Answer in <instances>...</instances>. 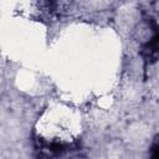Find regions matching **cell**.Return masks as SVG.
Masks as SVG:
<instances>
[{"instance_id":"obj_3","label":"cell","mask_w":159,"mask_h":159,"mask_svg":"<svg viewBox=\"0 0 159 159\" xmlns=\"http://www.w3.org/2000/svg\"><path fill=\"white\" fill-rule=\"evenodd\" d=\"M152 159H159V140H155L152 145Z\"/></svg>"},{"instance_id":"obj_1","label":"cell","mask_w":159,"mask_h":159,"mask_svg":"<svg viewBox=\"0 0 159 159\" xmlns=\"http://www.w3.org/2000/svg\"><path fill=\"white\" fill-rule=\"evenodd\" d=\"M140 55L145 60L147 63H153L158 60L159 57V30H157L154 36L142 47Z\"/></svg>"},{"instance_id":"obj_2","label":"cell","mask_w":159,"mask_h":159,"mask_svg":"<svg viewBox=\"0 0 159 159\" xmlns=\"http://www.w3.org/2000/svg\"><path fill=\"white\" fill-rule=\"evenodd\" d=\"M50 150L52 153H55V154H60V153H62L65 150V145L62 143H60V142H53V143L50 144Z\"/></svg>"}]
</instances>
